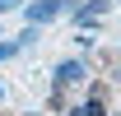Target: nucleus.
Here are the masks:
<instances>
[{"label":"nucleus","mask_w":121,"mask_h":116,"mask_svg":"<svg viewBox=\"0 0 121 116\" xmlns=\"http://www.w3.org/2000/svg\"><path fill=\"white\" fill-rule=\"evenodd\" d=\"M79 0H23V23H33V28H47V23H56V19H65L70 9H75Z\"/></svg>","instance_id":"obj_1"},{"label":"nucleus","mask_w":121,"mask_h":116,"mask_svg":"<svg viewBox=\"0 0 121 116\" xmlns=\"http://www.w3.org/2000/svg\"><path fill=\"white\" fill-rule=\"evenodd\" d=\"M84 79H89V65H84L79 56H70V60H60L56 70H51V88H60V93H70V88H79Z\"/></svg>","instance_id":"obj_2"},{"label":"nucleus","mask_w":121,"mask_h":116,"mask_svg":"<svg viewBox=\"0 0 121 116\" xmlns=\"http://www.w3.org/2000/svg\"><path fill=\"white\" fill-rule=\"evenodd\" d=\"M103 14H112V0H79L75 9H70V23H75V28H93V23H98V19Z\"/></svg>","instance_id":"obj_3"},{"label":"nucleus","mask_w":121,"mask_h":116,"mask_svg":"<svg viewBox=\"0 0 121 116\" xmlns=\"http://www.w3.org/2000/svg\"><path fill=\"white\" fill-rule=\"evenodd\" d=\"M107 93H112V88L98 79V84L89 88V98H84V112H89V116H112V112H107Z\"/></svg>","instance_id":"obj_4"},{"label":"nucleus","mask_w":121,"mask_h":116,"mask_svg":"<svg viewBox=\"0 0 121 116\" xmlns=\"http://www.w3.org/2000/svg\"><path fill=\"white\" fill-rule=\"evenodd\" d=\"M37 37H42V28H33V23H28V28H23V33H19V37H14V42H19V51H23V46H33V42H37Z\"/></svg>","instance_id":"obj_5"},{"label":"nucleus","mask_w":121,"mask_h":116,"mask_svg":"<svg viewBox=\"0 0 121 116\" xmlns=\"http://www.w3.org/2000/svg\"><path fill=\"white\" fill-rule=\"evenodd\" d=\"M19 56V42H14V37H9V42H0V60H14Z\"/></svg>","instance_id":"obj_6"},{"label":"nucleus","mask_w":121,"mask_h":116,"mask_svg":"<svg viewBox=\"0 0 121 116\" xmlns=\"http://www.w3.org/2000/svg\"><path fill=\"white\" fill-rule=\"evenodd\" d=\"M60 116H89V112H84V102H65V107H60Z\"/></svg>","instance_id":"obj_7"},{"label":"nucleus","mask_w":121,"mask_h":116,"mask_svg":"<svg viewBox=\"0 0 121 116\" xmlns=\"http://www.w3.org/2000/svg\"><path fill=\"white\" fill-rule=\"evenodd\" d=\"M14 9H23V0H0V19H5V14H14Z\"/></svg>","instance_id":"obj_8"},{"label":"nucleus","mask_w":121,"mask_h":116,"mask_svg":"<svg viewBox=\"0 0 121 116\" xmlns=\"http://www.w3.org/2000/svg\"><path fill=\"white\" fill-rule=\"evenodd\" d=\"M0 98H5V84H0Z\"/></svg>","instance_id":"obj_9"}]
</instances>
